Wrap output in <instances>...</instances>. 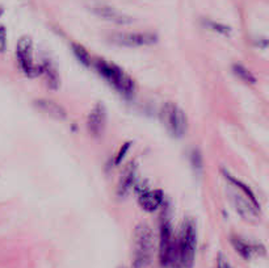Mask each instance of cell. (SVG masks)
I'll return each instance as SVG.
<instances>
[{
	"instance_id": "cell-1",
	"label": "cell",
	"mask_w": 269,
	"mask_h": 268,
	"mask_svg": "<svg viewBox=\"0 0 269 268\" xmlns=\"http://www.w3.org/2000/svg\"><path fill=\"white\" fill-rule=\"evenodd\" d=\"M197 248V229L192 218L184 220L176 241V268H192Z\"/></svg>"
},
{
	"instance_id": "cell-2",
	"label": "cell",
	"mask_w": 269,
	"mask_h": 268,
	"mask_svg": "<svg viewBox=\"0 0 269 268\" xmlns=\"http://www.w3.org/2000/svg\"><path fill=\"white\" fill-rule=\"evenodd\" d=\"M95 69L98 74L103 76L108 82V84H110L121 95L131 96L136 91V84L133 79L114 63H110L105 60H96Z\"/></svg>"
},
{
	"instance_id": "cell-3",
	"label": "cell",
	"mask_w": 269,
	"mask_h": 268,
	"mask_svg": "<svg viewBox=\"0 0 269 268\" xmlns=\"http://www.w3.org/2000/svg\"><path fill=\"white\" fill-rule=\"evenodd\" d=\"M154 254V234L150 225L141 222L134 230L133 268H143L151 262Z\"/></svg>"
},
{
	"instance_id": "cell-4",
	"label": "cell",
	"mask_w": 269,
	"mask_h": 268,
	"mask_svg": "<svg viewBox=\"0 0 269 268\" xmlns=\"http://www.w3.org/2000/svg\"><path fill=\"white\" fill-rule=\"evenodd\" d=\"M160 121L172 137L180 138L188 130L186 114L178 104L167 102L160 108Z\"/></svg>"
},
{
	"instance_id": "cell-5",
	"label": "cell",
	"mask_w": 269,
	"mask_h": 268,
	"mask_svg": "<svg viewBox=\"0 0 269 268\" xmlns=\"http://www.w3.org/2000/svg\"><path fill=\"white\" fill-rule=\"evenodd\" d=\"M159 262L163 267L176 268V238L174 237L171 221L167 216L160 222Z\"/></svg>"
},
{
	"instance_id": "cell-6",
	"label": "cell",
	"mask_w": 269,
	"mask_h": 268,
	"mask_svg": "<svg viewBox=\"0 0 269 268\" xmlns=\"http://www.w3.org/2000/svg\"><path fill=\"white\" fill-rule=\"evenodd\" d=\"M16 61L21 72L28 78H36L41 75V65L34 62L33 41L30 37L23 36L16 45Z\"/></svg>"
},
{
	"instance_id": "cell-7",
	"label": "cell",
	"mask_w": 269,
	"mask_h": 268,
	"mask_svg": "<svg viewBox=\"0 0 269 268\" xmlns=\"http://www.w3.org/2000/svg\"><path fill=\"white\" fill-rule=\"evenodd\" d=\"M110 41L125 48H141L157 44L158 36L151 32H122L112 34Z\"/></svg>"
},
{
	"instance_id": "cell-8",
	"label": "cell",
	"mask_w": 269,
	"mask_h": 268,
	"mask_svg": "<svg viewBox=\"0 0 269 268\" xmlns=\"http://www.w3.org/2000/svg\"><path fill=\"white\" fill-rule=\"evenodd\" d=\"M107 125V109L101 103L92 108L87 117V129L95 137L101 136Z\"/></svg>"
},
{
	"instance_id": "cell-9",
	"label": "cell",
	"mask_w": 269,
	"mask_h": 268,
	"mask_svg": "<svg viewBox=\"0 0 269 268\" xmlns=\"http://www.w3.org/2000/svg\"><path fill=\"white\" fill-rule=\"evenodd\" d=\"M92 11L99 17L110 21V23H114V24L127 25L133 23V18L130 16L125 15V13L120 12V11H117L113 7L107 6V4H96V6L92 7Z\"/></svg>"
},
{
	"instance_id": "cell-10",
	"label": "cell",
	"mask_w": 269,
	"mask_h": 268,
	"mask_svg": "<svg viewBox=\"0 0 269 268\" xmlns=\"http://www.w3.org/2000/svg\"><path fill=\"white\" fill-rule=\"evenodd\" d=\"M34 107L40 112L46 114V116L51 117L54 120H58V121H63V120L67 119V112H66L65 108L61 104H58V103L53 102V100H49V99L34 100Z\"/></svg>"
},
{
	"instance_id": "cell-11",
	"label": "cell",
	"mask_w": 269,
	"mask_h": 268,
	"mask_svg": "<svg viewBox=\"0 0 269 268\" xmlns=\"http://www.w3.org/2000/svg\"><path fill=\"white\" fill-rule=\"evenodd\" d=\"M164 201V195L160 189H145L139 194L138 204L146 212H154Z\"/></svg>"
},
{
	"instance_id": "cell-12",
	"label": "cell",
	"mask_w": 269,
	"mask_h": 268,
	"mask_svg": "<svg viewBox=\"0 0 269 268\" xmlns=\"http://www.w3.org/2000/svg\"><path fill=\"white\" fill-rule=\"evenodd\" d=\"M136 175L137 167L136 164L131 162V163H129L125 167V170L122 171L121 174V178H120L119 187H117V195H119L120 197H125L130 194L134 184H136Z\"/></svg>"
},
{
	"instance_id": "cell-13",
	"label": "cell",
	"mask_w": 269,
	"mask_h": 268,
	"mask_svg": "<svg viewBox=\"0 0 269 268\" xmlns=\"http://www.w3.org/2000/svg\"><path fill=\"white\" fill-rule=\"evenodd\" d=\"M41 65V75H44L45 82L48 84L50 89H58L61 84V78L58 71H56L55 66L50 62V61H45V62L40 63Z\"/></svg>"
},
{
	"instance_id": "cell-14",
	"label": "cell",
	"mask_w": 269,
	"mask_h": 268,
	"mask_svg": "<svg viewBox=\"0 0 269 268\" xmlns=\"http://www.w3.org/2000/svg\"><path fill=\"white\" fill-rule=\"evenodd\" d=\"M231 244H233V247L235 248V251H237L242 258H244V259L247 260L251 259L252 255H255V254H259V248H260V246L248 243V242L243 241L239 237H233V238H231Z\"/></svg>"
},
{
	"instance_id": "cell-15",
	"label": "cell",
	"mask_w": 269,
	"mask_h": 268,
	"mask_svg": "<svg viewBox=\"0 0 269 268\" xmlns=\"http://www.w3.org/2000/svg\"><path fill=\"white\" fill-rule=\"evenodd\" d=\"M71 46H72V51H74L76 60L79 61L82 65L86 66V67H89L92 63V60H91V55H89L88 50L84 48L83 45H80V44H72Z\"/></svg>"
},
{
	"instance_id": "cell-16",
	"label": "cell",
	"mask_w": 269,
	"mask_h": 268,
	"mask_svg": "<svg viewBox=\"0 0 269 268\" xmlns=\"http://www.w3.org/2000/svg\"><path fill=\"white\" fill-rule=\"evenodd\" d=\"M233 72L239 78L240 81L244 82L247 84H254L256 82L255 76L252 75V72L248 69H245L244 66L242 65H234L233 66Z\"/></svg>"
},
{
	"instance_id": "cell-17",
	"label": "cell",
	"mask_w": 269,
	"mask_h": 268,
	"mask_svg": "<svg viewBox=\"0 0 269 268\" xmlns=\"http://www.w3.org/2000/svg\"><path fill=\"white\" fill-rule=\"evenodd\" d=\"M206 25L210 28V29L213 30V32H218V33H221V34H223V36H230V33H231L230 27H226V25H223V24H219V23H216V21H207Z\"/></svg>"
},
{
	"instance_id": "cell-18",
	"label": "cell",
	"mask_w": 269,
	"mask_h": 268,
	"mask_svg": "<svg viewBox=\"0 0 269 268\" xmlns=\"http://www.w3.org/2000/svg\"><path fill=\"white\" fill-rule=\"evenodd\" d=\"M130 149V142H126L122 145V147L120 149V151L117 152V155H116V158H114V164H120L122 162V159H124L125 154L127 152V150Z\"/></svg>"
},
{
	"instance_id": "cell-19",
	"label": "cell",
	"mask_w": 269,
	"mask_h": 268,
	"mask_svg": "<svg viewBox=\"0 0 269 268\" xmlns=\"http://www.w3.org/2000/svg\"><path fill=\"white\" fill-rule=\"evenodd\" d=\"M7 49V30L6 27L0 25V53H4Z\"/></svg>"
},
{
	"instance_id": "cell-20",
	"label": "cell",
	"mask_w": 269,
	"mask_h": 268,
	"mask_svg": "<svg viewBox=\"0 0 269 268\" xmlns=\"http://www.w3.org/2000/svg\"><path fill=\"white\" fill-rule=\"evenodd\" d=\"M218 268H231V265L228 264L227 260H225L222 256H219L218 259Z\"/></svg>"
},
{
	"instance_id": "cell-21",
	"label": "cell",
	"mask_w": 269,
	"mask_h": 268,
	"mask_svg": "<svg viewBox=\"0 0 269 268\" xmlns=\"http://www.w3.org/2000/svg\"><path fill=\"white\" fill-rule=\"evenodd\" d=\"M3 12H4V9H3V7H0V16L3 15Z\"/></svg>"
}]
</instances>
